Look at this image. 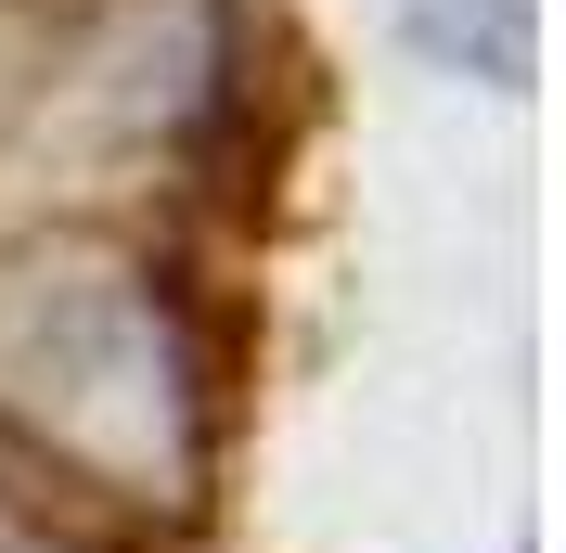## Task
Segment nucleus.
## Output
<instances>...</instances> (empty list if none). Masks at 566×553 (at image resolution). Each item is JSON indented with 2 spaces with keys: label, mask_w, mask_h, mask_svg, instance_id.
<instances>
[{
  "label": "nucleus",
  "mask_w": 566,
  "mask_h": 553,
  "mask_svg": "<svg viewBox=\"0 0 566 553\" xmlns=\"http://www.w3.org/2000/svg\"><path fill=\"white\" fill-rule=\"evenodd\" d=\"M335 142L296 0H0V553H207Z\"/></svg>",
  "instance_id": "1"
}]
</instances>
